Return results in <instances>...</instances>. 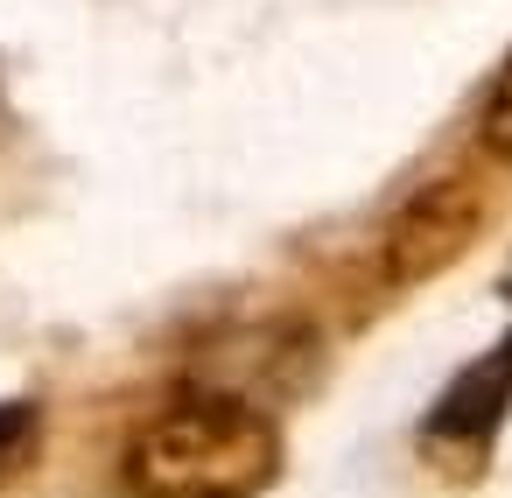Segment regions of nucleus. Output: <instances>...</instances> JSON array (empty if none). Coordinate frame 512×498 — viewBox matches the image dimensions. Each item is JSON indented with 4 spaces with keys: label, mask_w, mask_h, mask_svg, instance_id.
<instances>
[{
    "label": "nucleus",
    "mask_w": 512,
    "mask_h": 498,
    "mask_svg": "<svg viewBox=\"0 0 512 498\" xmlns=\"http://www.w3.org/2000/svg\"><path fill=\"white\" fill-rule=\"evenodd\" d=\"M505 414H512V337H498L491 351H477L428 407L421 421V456L435 477L449 484H470L491 470V449L505 435Z\"/></svg>",
    "instance_id": "obj_2"
},
{
    "label": "nucleus",
    "mask_w": 512,
    "mask_h": 498,
    "mask_svg": "<svg viewBox=\"0 0 512 498\" xmlns=\"http://www.w3.org/2000/svg\"><path fill=\"white\" fill-rule=\"evenodd\" d=\"M477 134H484L491 155L512 162V57L498 64V78H491V92H484V120H477Z\"/></svg>",
    "instance_id": "obj_4"
},
{
    "label": "nucleus",
    "mask_w": 512,
    "mask_h": 498,
    "mask_svg": "<svg viewBox=\"0 0 512 498\" xmlns=\"http://www.w3.org/2000/svg\"><path fill=\"white\" fill-rule=\"evenodd\" d=\"M505 302H512V274H505Z\"/></svg>",
    "instance_id": "obj_6"
},
{
    "label": "nucleus",
    "mask_w": 512,
    "mask_h": 498,
    "mask_svg": "<svg viewBox=\"0 0 512 498\" xmlns=\"http://www.w3.org/2000/svg\"><path fill=\"white\" fill-rule=\"evenodd\" d=\"M29 442H36V407H0V477H8L22 456H29Z\"/></svg>",
    "instance_id": "obj_5"
},
{
    "label": "nucleus",
    "mask_w": 512,
    "mask_h": 498,
    "mask_svg": "<svg viewBox=\"0 0 512 498\" xmlns=\"http://www.w3.org/2000/svg\"><path fill=\"white\" fill-rule=\"evenodd\" d=\"M484 218H491V204H484V190H477L470 176H435L428 190H414V197L393 211V225H386V239H379L386 281H393V288L435 281L442 267H456V260L477 246Z\"/></svg>",
    "instance_id": "obj_3"
},
{
    "label": "nucleus",
    "mask_w": 512,
    "mask_h": 498,
    "mask_svg": "<svg viewBox=\"0 0 512 498\" xmlns=\"http://www.w3.org/2000/svg\"><path fill=\"white\" fill-rule=\"evenodd\" d=\"M134 498H260L281 477V428L239 393H183L127 442Z\"/></svg>",
    "instance_id": "obj_1"
}]
</instances>
